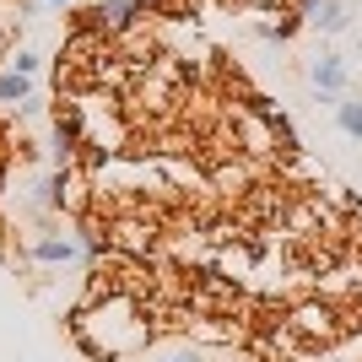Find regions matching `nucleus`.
Returning <instances> with one entry per match:
<instances>
[{"mask_svg": "<svg viewBox=\"0 0 362 362\" xmlns=\"http://www.w3.org/2000/svg\"><path fill=\"white\" fill-rule=\"evenodd\" d=\"M81 249H87V243L65 238V233H33L28 238V255L38 259V265H65V259H76Z\"/></svg>", "mask_w": 362, "mask_h": 362, "instance_id": "obj_1", "label": "nucleus"}, {"mask_svg": "<svg viewBox=\"0 0 362 362\" xmlns=\"http://www.w3.org/2000/svg\"><path fill=\"white\" fill-rule=\"evenodd\" d=\"M38 206H44V211H54V206H60V173H49V179H38Z\"/></svg>", "mask_w": 362, "mask_h": 362, "instance_id": "obj_8", "label": "nucleus"}, {"mask_svg": "<svg viewBox=\"0 0 362 362\" xmlns=\"http://www.w3.org/2000/svg\"><path fill=\"white\" fill-rule=\"evenodd\" d=\"M44 6H71V0H44Z\"/></svg>", "mask_w": 362, "mask_h": 362, "instance_id": "obj_11", "label": "nucleus"}, {"mask_svg": "<svg viewBox=\"0 0 362 362\" xmlns=\"http://www.w3.org/2000/svg\"><path fill=\"white\" fill-rule=\"evenodd\" d=\"M308 22H319L325 33H346V22H351V11L341 6V0H319L314 11H308Z\"/></svg>", "mask_w": 362, "mask_h": 362, "instance_id": "obj_6", "label": "nucleus"}, {"mask_svg": "<svg viewBox=\"0 0 362 362\" xmlns=\"http://www.w3.org/2000/svg\"><path fill=\"white\" fill-rule=\"evenodd\" d=\"M38 65H44V60H38V49H16L6 71H16V76H33V71H38Z\"/></svg>", "mask_w": 362, "mask_h": 362, "instance_id": "obj_9", "label": "nucleus"}, {"mask_svg": "<svg viewBox=\"0 0 362 362\" xmlns=\"http://www.w3.org/2000/svg\"><path fill=\"white\" fill-rule=\"evenodd\" d=\"M141 11H146V0H98L87 11V22L92 28H108V33H124Z\"/></svg>", "mask_w": 362, "mask_h": 362, "instance_id": "obj_2", "label": "nucleus"}, {"mask_svg": "<svg viewBox=\"0 0 362 362\" xmlns=\"http://www.w3.org/2000/svg\"><path fill=\"white\" fill-rule=\"evenodd\" d=\"M28 98H33V76L0 71V103L6 108H28Z\"/></svg>", "mask_w": 362, "mask_h": 362, "instance_id": "obj_5", "label": "nucleus"}, {"mask_svg": "<svg viewBox=\"0 0 362 362\" xmlns=\"http://www.w3.org/2000/svg\"><path fill=\"white\" fill-rule=\"evenodd\" d=\"M314 87L325 92V98H335V92L346 87V60H341V54H319L314 60Z\"/></svg>", "mask_w": 362, "mask_h": 362, "instance_id": "obj_3", "label": "nucleus"}, {"mask_svg": "<svg viewBox=\"0 0 362 362\" xmlns=\"http://www.w3.org/2000/svg\"><path fill=\"white\" fill-rule=\"evenodd\" d=\"M146 6H151V0H146Z\"/></svg>", "mask_w": 362, "mask_h": 362, "instance_id": "obj_12", "label": "nucleus"}, {"mask_svg": "<svg viewBox=\"0 0 362 362\" xmlns=\"http://www.w3.org/2000/svg\"><path fill=\"white\" fill-rule=\"evenodd\" d=\"M335 124H341L351 141H362V103L357 98H341V103H335Z\"/></svg>", "mask_w": 362, "mask_h": 362, "instance_id": "obj_7", "label": "nucleus"}, {"mask_svg": "<svg viewBox=\"0 0 362 362\" xmlns=\"http://www.w3.org/2000/svg\"><path fill=\"white\" fill-rule=\"evenodd\" d=\"M76 146H81V119H76V114L54 119V157H60V163H71Z\"/></svg>", "mask_w": 362, "mask_h": 362, "instance_id": "obj_4", "label": "nucleus"}, {"mask_svg": "<svg viewBox=\"0 0 362 362\" xmlns=\"http://www.w3.org/2000/svg\"><path fill=\"white\" fill-rule=\"evenodd\" d=\"M168 362H200V357H195V351H184V357H168Z\"/></svg>", "mask_w": 362, "mask_h": 362, "instance_id": "obj_10", "label": "nucleus"}]
</instances>
